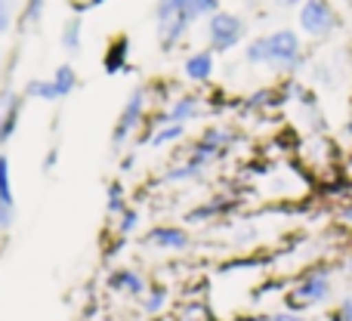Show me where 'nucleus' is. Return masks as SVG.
Returning a JSON list of instances; mask_svg holds the SVG:
<instances>
[{"mask_svg":"<svg viewBox=\"0 0 352 321\" xmlns=\"http://www.w3.org/2000/svg\"><path fill=\"white\" fill-rule=\"evenodd\" d=\"M340 28V12L331 0H303L297 6V31L309 41H328Z\"/></svg>","mask_w":352,"mask_h":321,"instance_id":"obj_6","label":"nucleus"},{"mask_svg":"<svg viewBox=\"0 0 352 321\" xmlns=\"http://www.w3.org/2000/svg\"><path fill=\"white\" fill-rule=\"evenodd\" d=\"M152 87L148 84H136L133 90L127 93V99H124L121 111H118L115 118V127H111V152L115 155H124L130 148V142L140 136V130L148 124V118H152Z\"/></svg>","mask_w":352,"mask_h":321,"instance_id":"obj_3","label":"nucleus"},{"mask_svg":"<svg viewBox=\"0 0 352 321\" xmlns=\"http://www.w3.org/2000/svg\"><path fill=\"white\" fill-rule=\"evenodd\" d=\"M47 19V0H22V10H19V28L31 31Z\"/></svg>","mask_w":352,"mask_h":321,"instance_id":"obj_22","label":"nucleus"},{"mask_svg":"<svg viewBox=\"0 0 352 321\" xmlns=\"http://www.w3.org/2000/svg\"><path fill=\"white\" fill-rule=\"evenodd\" d=\"M331 297V269L328 266H312L297 278L294 291H287V306L294 312H303L309 306H318Z\"/></svg>","mask_w":352,"mask_h":321,"instance_id":"obj_7","label":"nucleus"},{"mask_svg":"<svg viewBox=\"0 0 352 321\" xmlns=\"http://www.w3.org/2000/svg\"><path fill=\"white\" fill-rule=\"evenodd\" d=\"M109 0H72V10L78 12V16H84V12H90V10H99V6H105Z\"/></svg>","mask_w":352,"mask_h":321,"instance_id":"obj_27","label":"nucleus"},{"mask_svg":"<svg viewBox=\"0 0 352 321\" xmlns=\"http://www.w3.org/2000/svg\"><path fill=\"white\" fill-rule=\"evenodd\" d=\"M334 321H352V297H343V303H340V309H337Z\"/></svg>","mask_w":352,"mask_h":321,"instance_id":"obj_30","label":"nucleus"},{"mask_svg":"<svg viewBox=\"0 0 352 321\" xmlns=\"http://www.w3.org/2000/svg\"><path fill=\"white\" fill-rule=\"evenodd\" d=\"M19 25V10L12 0H0V37L10 34L12 28Z\"/></svg>","mask_w":352,"mask_h":321,"instance_id":"obj_25","label":"nucleus"},{"mask_svg":"<svg viewBox=\"0 0 352 321\" xmlns=\"http://www.w3.org/2000/svg\"><path fill=\"white\" fill-rule=\"evenodd\" d=\"M217 10H223L219 0H155V41L164 56L176 53L188 41L198 22H207Z\"/></svg>","mask_w":352,"mask_h":321,"instance_id":"obj_2","label":"nucleus"},{"mask_svg":"<svg viewBox=\"0 0 352 321\" xmlns=\"http://www.w3.org/2000/svg\"><path fill=\"white\" fill-rule=\"evenodd\" d=\"M204 111H207L204 93L182 90V93H173V99L155 115V121L158 124H195L204 118Z\"/></svg>","mask_w":352,"mask_h":321,"instance_id":"obj_9","label":"nucleus"},{"mask_svg":"<svg viewBox=\"0 0 352 321\" xmlns=\"http://www.w3.org/2000/svg\"><path fill=\"white\" fill-rule=\"evenodd\" d=\"M130 207V195H127V186H124V179L118 176V179H111L109 186H105V213H109L111 219L121 217L124 210Z\"/></svg>","mask_w":352,"mask_h":321,"instance_id":"obj_20","label":"nucleus"},{"mask_svg":"<svg viewBox=\"0 0 352 321\" xmlns=\"http://www.w3.org/2000/svg\"><path fill=\"white\" fill-rule=\"evenodd\" d=\"M25 93L22 90H3L0 93V152L16 140L19 127H22V115H25Z\"/></svg>","mask_w":352,"mask_h":321,"instance_id":"obj_10","label":"nucleus"},{"mask_svg":"<svg viewBox=\"0 0 352 321\" xmlns=\"http://www.w3.org/2000/svg\"><path fill=\"white\" fill-rule=\"evenodd\" d=\"M133 43H130L127 34H115L102 49V71L109 78H118V74L133 71Z\"/></svg>","mask_w":352,"mask_h":321,"instance_id":"obj_14","label":"nucleus"},{"mask_svg":"<svg viewBox=\"0 0 352 321\" xmlns=\"http://www.w3.org/2000/svg\"><path fill=\"white\" fill-rule=\"evenodd\" d=\"M235 142H238V133L232 127H226V124H210V127L201 130L198 140L186 148V158L195 161L198 167L210 170L213 164L223 161L226 155L232 152V146H235Z\"/></svg>","mask_w":352,"mask_h":321,"instance_id":"obj_5","label":"nucleus"},{"mask_svg":"<svg viewBox=\"0 0 352 321\" xmlns=\"http://www.w3.org/2000/svg\"><path fill=\"white\" fill-rule=\"evenodd\" d=\"M19 219V204H16V188H12V167L10 155L0 152V235L16 225Z\"/></svg>","mask_w":352,"mask_h":321,"instance_id":"obj_12","label":"nucleus"},{"mask_svg":"<svg viewBox=\"0 0 352 321\" xmlns=\"http://www.w3.org/2000/svg\"><path fill=\"white\" fill-rule=\"evenodd\" d=\"M140 225H142V210L136 204H130L121 217H115V238L136 235V232H140Z\"/></svg>","mask_w":352,"mask_h":321,"instance_id":"obj_24","label":"nucleus"},{"mask_svg":"<svg viewBox=\"0 0 352 321\" xmlns=\"http://www.w3.org/2000/svg\"><path fill=\"white\" fill-rule=\"evenodd\" d=\"M312 78H316V84H322V87L337 84V74H334V68H331V62H318V65L312 68Z\"/></svg>","mask_w":352,"mask_h":321,"instance_id":"obj_26","label":"nucleus"},{"mask_svg":"<svg viewBox=\"0 0 352 321\" xmlns=\"http://www.w3.org/2000/svg\"><path fill=\"white\" fill-rule=\"evenodd\" d=\"M346 272H349V278H352V254H349V260H346Z\"/></svg>","mask_w":352,"mask_h":321,"instance_id":"obj_35","label":"nucleus"},{"mask_svg":"<svg viewBox=\"0 0 352 321\" xmlns=\"http://www.w3.org/2000/svg\"><path fill=\"white\" fill-rule=\"evenodd\" d=\"M343 170H346V176H349V179H352V152L346 155V161H343Z\"/></svg>","mask_w":352,"mask_h":321,"instance_id":"obj_33","label":"nucleus"},{"mask_svg":"<svg viewBox=\"0 0 352 321\" xmlns=\"http://www.w3.org/2000/svg\"><path fill=\"white\" fill-rule=\"evenodd\" d=\"M213 78H217V53H213L210 47L186 53V59H182V80H186V84L207 87Z\"/></svg>","mask_w":352,"mask_h":321,"instance_id":"obj_11","label":"nucleus"},{"mask_svg":"<svg viewBox=\"0 0 352 321\" xmlns=\"http://www.w3.org/2000/svg\"><path fill=\"white\" fill-rule=\"evenodd\" d=\"M204 41L217 56L235 53L238 47L248 43V19H244L241 12L217 10L204 22Z\"/></svg>","mask_w":352,"mask_h":321,"instance_id":"obj_4","label":"nucleus"},{"mask_svg":"<svg viewBox=\"0 0 352 321\" xmlns=\"http://www.w3.org/2000/svg\"><path fill=\"white\" fill-rule=\"evenodd\" d=\"M25 99H31V102H59V96H56V87L50 78H28L22 87Z\"/></svg>","mask_w":352,"mask_h":321,"instance_id":"obj_21","label":"nucleus"},{"mask_svg":"<svg viewBox=\"0 0 352 321\" xmlns=\"http://www.w3.org/2000/svg\"><path fill=\"white\" fill-rule=\"evenodd\" d=\"M244 65L250 68H266L281 78H297L309 62V53L303 47V34L297 28H272L266 34H256L244 43L241 53Z\"/></svg>","mask_w":352,"mask_h":321,"instance_id":"obj_1","label":"nucleus"},{"mask_svg":"<svg viewBox=\"0 0 352 321\" xmlns=\"http://www.w3.org/2000/svg\"><path fill=\"white\" fill-rule=\"evenodd\" d=\"M142 247L148 250H158V254H186L192 250V232L179 223H155L152 229L142 232L140 238Z\"/></svg>","mask_w":352,"mask_h":321,"instance_id":"obj_8","label":"nucleus"},{"mask_svg":"<svg viewBox=\"0 0 352 321\" xmlns=\"http://www.w3.org/2000/svg\"><path fill=\"white\" fill-rule=\"evenodd\" d=\"M235 210V198H226V195H217V198L204 201V204L192 207L186 213V225H201V223H210V219H219L226 213Z\"/></svg>","mask_w":352,"mask_h":321,"instance_id":"obj_15","label":"nucleus"},{"mask_svg":"<svg viewBox=\"0 0 352 321\" xmlns=\"http://www.w3.org/2000/svg\"><path fill=\"white\" fill-rule=\"evenodd\" d=\"M105 285H109L111 294L127 297V300H142L148 291V278L133 266H115L109 272V278H105Z\"/></svg>","mask_w":352,"mask_h":321,"instance_id":"obj_13","label":"nucleus"},{"mask_svg":"<svg viewBox=\"0 0 352 321\" xmlns=\"http://www.w3.org/2000/svg\"><path fill=\"white\" fill-rule=\"evenodd\" d=\"M266 321H306L300 312H294V309H278V312H272Z\"/></svg>","mask_w":352,"mask_h":321,"instance_id":"obj_29","label":"nucleus"},{"mask_svg":"<svg viewBox=\"0 0 352 321\" xmlns=\"http://www.w3.org/2000/svg\"><path fill=\"white\" fill-rule=\"evenodd\" d=\"M343 136L352 142V115H349V121H346V127H343Z\"/></svg>","mask_w":352,"mask_h":321,"instance_id":"obj_34","label":"nucleus"},{"mask_svg":"<svg viewBox=\"0 0 352 321\" xmlns=\"http://www.w3.org/2000/svg\"><path fill=\"white\" fill-rule=\"evenodd\" d=\"M50 80H53V87H56V96H59V102H62V99H68L74 90H78V84H80V74H78V68H74L72 62H62V65H56V68H53V74H50Z\"/></svg>","mask_w":352,"mask_h":321,"instance_id":"obj_18","label":"nucleus"},{"mask_svg":"<svg viewBox=\"0 0 352 321\" xmlns=\"http://www.w3.org/2000/svg\"><path fill=\"white\" fill-rule=\"evenodd\" d=\"M269 3L278 6V10H297V6L303 3V0H269Z\"/></svg>","mask_w":352,"mask_h":321,"instance_id":"obj_32","label":"nucleus"},{"mask_svg":"<svg viewBox=\"0 0 352 321\" xmlns=\"http://www.w3.org/2000/svg\"><path fill=\"white\" fill-rule=\"evenodd\" d=\"M59 47L62 53L68 56V59H74V56H80V49H84V16H68L65 25H62V34H59Z\"/></svg>","mask_w":352,"mask_h":321,"instance_id":"obj_16","label":"nucleus"},{"mask_svg":"<svg viewBox=\"0 0 352 321\" xmlns=\"http://www.w3.org/2000/svg\"><path fill=\"white\" fill-rule=\"evenodd\" d=\"M188 136V124H158L152 118V136H148V148H170Z\"/></svg>","mask_w":352,"mask_h":321,"instance_id":"obj_17","label":"nucleus"},{"mask_svg":"<svg viewBox=\"0 0 352 321\" xmlns=\"http://www.w3.org/2000/svg\"><path fill=\"white\" fill-rule=\"evenodd\" d=\"M56 164H59V148H47V155H43V161H41V170L43 173H53L56 170Z\"/></svg>","mask_w":352,"mask_h":321,"instance_id":"obj_28","label":"nucleus"},{"mask_svg":"<svg viewBox=\"0 0 352 321\" xmlns=\"http://www.w3.org/2000/svg\"><path fill=\"white\" fill-rule=\"evenodd\" d=\"M140 303H142V312H146V316H161V312L167 309V303H170V291L161 285H148L146 297H142Z\"/></svg>","mask_w":352,"mask_h":321,"instance_id":"obj_23","label":"nucleus"},{"mask_svg":"<svg viewBox=\"0 0 352 321\" xmlns=\"http://www.w3.org/2000/svg\"><path fill=\"white\" fill-rule=\"evenodd\" d=\"M340 223H343V225H352V198L340 207Z\"/></svg>","mask_w":352,"mask_h":321,"instance_id":"obj_31","label":"nucleus"},{"mask_svg":"<svg viewBox=\"0 0 352 321\" xmlns=\"http://www.w3.org/2000/svg\"><path fill=\"white\" fill-rule=\"evenodd\" d=\"M204 173H207L204 167H198L195 161L182 158V161H176V164H170V167L164 170L161 182H170V186H179V182H195V179H201Z\"/></svg>","mask_w":352,"mask_h":321,"instance_id":"obj_19","label":"nucleus"}]
</instances>
